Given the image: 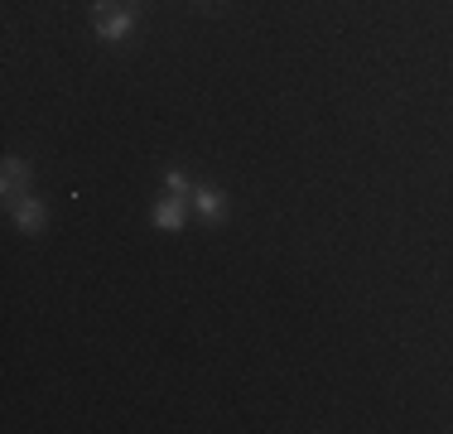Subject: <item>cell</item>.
Segmentation results:
<instances>
[{"mask_svg": "<svg viewBox=\"0 0 453 434\" xmlns=\"http://www.w3.org/2000/svg\"><path fill=\"white\" fill-rule=\"evenodd\" d=\"M203 5H218V0H203Z\"/></svg>", "mask_w": 453, "mask_h": 434, "instance_id": "7", "label": "cell"}, {"mask_svg": "<svg viewBox=\"0 0 453 434\" xmlns=\"http://www.w3.org/2000/svg\"><path fill=\"white\" fill-rule=\"evenodd\" d=\"M0 193H5V208H15L25 193H35V165H25L19 155H5V165H0Z\"/></svg>", "mask_w": 453, "mask_h": 434, "instance_id": "2", "label": "cell"}, {"mask_svg": "<svg viewBox=\"0 0 453 434\" xmlns=\"http://www.w3.org/2000/svg\"><path fill=\"white\" fill-rule=\"evenodd\" d=\"M188 203H193V213H198V217H203V222H208V227L226 222V193L218 189V183H193Z\"/></svg>", "mask_w": 453, "mask_h": 434, "instance_id": "3", "label": "cell"}, {"mask_svg": "<svg viewBox=\"0 0 453 434\" xmlns=\"http://www.w3.org/2000/svg\"><path fill=\"white\" fill-rule=\"evenodd\" d=\"M165 189H169V193H183V198H188V193H193V179H188L183 169H169V174H165Z\"/></svg>", "mask_w": 453, "mask_h": 434, "instance_id": "6", "label": "cell"}, {"mask_svg": "<svg viewBox=\"0 0 453 434\" xmlns=\"http://www.w3.org/2000/svg\"><path fill=\"white\" fill-rule=\"evenodd\" d=\"M183 217H188V198H183V193H165V198L155 203V213H150V222H155L159 232H183Z\"/></svg>", "mask_w": 453, "mask_h": 434, "instance_id": "5", "label": "cell"}, {"mask_svg": "<svg viewBox=\"0 0 453 434\" xmlns=\"http://www.w3.org/2000/svg\"><path fill=\"white\" fill-rule=\"evenodd\" d=\"M135 10L131 5H116V0H92V25H96V39L102 43H126L135 29Z\"/></svg>", "mask_w": 453, "mask_h": 434, "instance_id": "1", "label": "cell"}, {"mask_svg": "<svg viewBox=\"0 0 453 434\" xmlns=\"http://www.w3.org/2000/svg\"><path fill=\"white\" fill-rule=\"evenodd\" d=\"M10 217H15V227H19L25 236H39V232L49 227V213H44V203H39V193H25V198L10 208Z\"/></svg>", "mask_w": 453, "mask_h": 434, "instance_id": "4", "label": "cell"}]
</instances>
